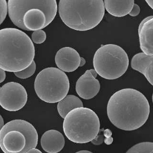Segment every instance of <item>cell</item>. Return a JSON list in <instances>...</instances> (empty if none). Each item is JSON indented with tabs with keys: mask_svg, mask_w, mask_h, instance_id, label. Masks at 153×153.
<instances>
[{
	"mask_svg": "<svg viewBox=\"0 0 153 153\" xmlns=\"http://www.w3.org/2000/svg\"><path fill=\"white\" fill-rule=\"evenodd\" d=\"M150 105L139 91L125 88L110 98L107 112L112 124L125 131H133L144 125L150 115Z\"/></svg>",
	"mask_w": 153,
	"mask_h": 153,
	"instance_id": "6da1fadb",
	"label": "cell"
},
{
	"mask_svg": "<svg viewBox=\"0 0 153 153\" xmlns=\"http://www.w3.org/2000/svg\"><path fill=\"white\" fill-rule=\"evenodd\" d=\"M35 56L34 44L25 33L16 28L0 30V68L20 71L32 64Z\"/></svg>",
	"mask_w": 153,
	"mask_h": 153,
	"instance_id": "7a4b0ae2",
	"label": "cell"
},
{
	"mask_svg": "<svg viewBox=\"0 0 153 153\" xmlns=\"http://www.w3.org/2000/svg\"><path fill=\"white\" fill-rule=\"evenodd\" d=\"M58 10L63 22L69 28L87 31L96 27L103 20V0H60Z\"/></svg>",
	"mask_w": 153,
	"mask_h": 153,
	"instance_id": "3957f363",
	"label": "cell"
},
{
	"mask_svg": "<svg viewBox=\"0 0 153 153\" xmlns=\"http://www.w3.org/2000/svg\"><path fill=\"white\" fill-rule=\"evenodd\" d=\"M63 131L67 138L76 143H87L94 139L100 131L97 114L88 108L77 107L64 118Z\"/></svg>",
	"mask_w": 153,
	"mask_h": 153,
	"instance_id": "277c9868",
	"label": "cell"
},
{
	"mask_svg": "<svg viewBox=\"0 0 153 153\" xmlns=\"http://www.w3.org/2000/svg\"><path fill=\"white\" fill-rule=\"evenodd\" d=\"M93 65L98 75L107 80H114L125 74L129 59L125 51L120 46L106 44L96 51Z\"/></svg>",
	"mask_w": 153,
	"mask_h": 153,
	"instance_id": "5b68a950",
	"label": "cell"
},
{
	"mask_svg": "<svg viewBox=\"0 0 153 153\" xmlns=\"http://www.w3.org/2000/svg\"><path fill=\"white\" fill-rule=\"evenodd\" d=\"M34 87L37 97L42 101L55 103L67 96L70 90V80L63 71L49 67L37 74Z\"/></svg>",
	"mask_w": 153,
	"mask_h": 153,
	"instance_id": "8992f818",
	"label": "cell"
},
{
	"mask_svg": "<svg viewBox=\"0 0 153 153\" xmlns=\"http://www.w3.org/2000/svg\"><path fill=\"white\" fill-rule=\"evenodd\" d=\"M41 10L53 21L57 11L56 0H8L7 12L11 21L24 30L22 17L28 10Z\"/></svg>",
	"mask_w": 153,
	"mask_h": 153,
	"instance_id": "52a82bcc",
	"label": "cell"
},
{
	"mask_svg": "<svg viewBox=\"0 0 153 153\" xmlns=\"http://www.w3.org/2000/svg\"><path fill=\"white\" fill-rule=\"evenodd\" d=\"M28 100L25 88L20 83L9 82L0 87V105L9 111L22 108Z\"/></svg>",
	"mask_w": 153,
	"mask_h": 153,
	"instance_id": "ba28073f",
	"label": "cell"
},
{
	"mask_svg": "<svg viewBox=\"0 0 153 153\" xmlns=\"http://www.w3.org/2000/svg\"><path fill=\"white\" fill-rule=\"evenodd\" d=\"M10 130H17L22 132L26 138V145L20 153H27V150L36 147L38 144V134L34 126L27 121L16 119L7 122L0 130V146L4 135Z\"/></svg>",
	"mask_w": 153,
	"mask_h": 153,
	"instance_id": "9c48e42d",
	"label": "cell"
},
{
	"mask_svg": "<svg viewBox=\"0 0 153 153\" xmlns=\"http://www.w3.org/2000/svg\"><path fill=\"white\" fill-rule=\"evenodd\" d=\"M100 89L99 81L94 76L90 70L86 71L77 80L76 91L77 95L84 99H91L97 96Z\"/></svg>",
	"mask_w": 153,
	"mask_h": 153,
	"instance_id": "30bf717a",
	"label": "cell"
},
{
	"mask_svg": "<svg viewBox=\"0 0 153 153\" xmlns=\"http://www.w3.org/2000/svg\"><path fill=\"white\" fill-rule=\"evenodd\" d=\"M80 56L75 49L64 47L56 53L55 63L60 70L66 72H74L80 65Z\"/></svg>",
	"mask_w": 153,
	"mask_h": 153,
	"instance_id": "8fae6325",
	"label": "cell"
},
{
	"mask_svg": "<svg viewBox=\"0 0 153 153\" xmlns=\"http://www.w3.org/2000/svg\"><path fill=\"white\" fill-rule=\"evenodd\" d=\"M153 16H149L140 22L138 28L140 47L147 55H153Z\"/></svg>",
	"mask_w": 153,
	"mask_h": 153,
	"instance_id": "7c38bea8",
	"label": "cell"
},
{
	"mask_svg": "<svg viewBox=\"0 0 153 153\" xmlns=\"http://www.w3.org/2000/svg\"><path fill=\"white\" fill-rule=\"evenodd\" d=\"M25 145L26 138L24 135L17 130H10L3 137L0 147L4 153H20Z\"/></svg>",
	"mask_w": 153,
	"mask_h": 153,
	"instance_id": "4fadbf2b",
	"label": "cell"
},
{
	"mask_svg": "<svg viewBox=\"0 0 153 153\" xmlns=\"http://www.w3.org/2000/svg\"><path fill=\"white\" fill-rule=\"evenodd\" d=\"M65 145L63 134L56 130H50L44 132L41 138L42 149L48 153L60 152Z\"/></svg>",
	"mask_w": 153,
	"mask_h": 153,
	"instance_id": "5bb4252c",
	"label": "cell"
},
{
	"mask_svg": "<svg viewBox=\"0 0 153 153\" xmlns=\"http://www.w3.org/2000/svg\"><path fill=\"white\" fill-rule=\"evenodd\" d=\"M132 69L142 74L153 85V55H147L143 52L136 54L133 56L131 62Z\"/></svg>",
	"mask_w": 153,
	"mask_h": 153,
	"instance_id": "9a60e30c",
	"label": "cell"
},
{
	"mask_svg": "<svg viewBox=\"0 0 153 153\" xmlns=\"http://www.w3.org/2000/svg\"><path fill=\"white\" fill-rule=\"evenodd\" d=\"M134 4V0H105V9L108 13L117 17L128 14Z\"/></svg>",
	"mask_w": 153,
	"mask_h": 153,
	"instance_id": "2e32d148",
	"label": "cell"
},
{
	"mask_svg": "<svg viewBox=\"0 0 153 153\" xmlns=\"http://www.w3.org/2000/svg\"><path fill=\"white\" fill-rule=\"evenodd\" d=\"M83 107L82 101L75 95H70L65 96L58 102L57 111L60 117L64 118L66 115L72 110L77 107Z\"/></svg>",
	"mask_w": 153,
	"mask_h": 153,
	"instance_id": "e0dca14e",
	"label": "cell"
},
{
	"mask_svg": "<svg viewBox=\"0 0 153 153\" xmlns=\"http://www.w3.org/2000/svg\"><path fill=\"white\" fill-rule=\"evenodd\" d=\"M126 153H153V143L150 142L139 143L129 149Z\"/></svg>",
	"mask_w": 153,
	"mask_h": 153,
	"instance_id": "ac0fdd59",
	"label": "cell"
},
{
	"mask_svg": "<svg viewBox=\"0 0 153 153\" xmlns=\"http://www.w3.org/2000/svg\"><path fill=\"white\" fill-rule=\"evenodd\" d=\"M36 69V65L33 60L32 64L27 68L20 71L15 72L14 74L16 76L20 79H27L29 77L32 76L35 74Z\"/></svg>",
	"mask_w": 153,
	"mask_h": 153,
	"instance_id": "d6986e66",
	"label": "cell"
},
{
	"mask_svg": "<svg viewBox=\"0 0 153 153\" xmlns=\"http://www.w3.org/2000/svg\"><path fill=\"white\" fill-rule=\"evenodd\" d=\"M47 38V35L45 32L42 30H35L32 34V40L33 42L36 44H42L45 41Z\"/></svg>",
	"mask_w": 153,
	"mask_h": 153,
	"instance_id": "ffe728a7",
	"label": "cell"
},
{
	"mask_svg": "<svg viewBox=\"0 0 153 153\" xmlns=\"http://www.w3.org/2000/svg\"><path fill=\"white\" fill-rule=\"evenodd\" d=\"M7 0H0V25L7 17Z\"/></svg>",
	"mask_w": 153,
	"mask_h": 153,
	"instance_id": "44dd1931",
	"label": "cell"
},
{
	"mask_svg": "<svg viewBox=\"0 0 153 153\" xmlns=\"http://www.w3.org/2000/svg\"><path fill=\"white\" fill-rule=\"evenodd\" d=\"M104 139L105 136L103 134H97V137L94 139H92L91 142L94 145H100L104 142Z\"/></svg>",
	"mask_w": 153,
	"mask_h": 153,
	"instance_id": "7402d4cb",
	"label": "cell"
},
{
	"mask_svg": "<svg viewBox=\"0 0 153 153\" xmlns=\"http://www.w3.org/2000/svg\"><path fill=\"white\" fill-rule=\"evenodd\" d=\"M140 9L139 5L137 4H134L130 12L128 14H130V16L132 17H135L138 16L140 13Z\"/></svg>",
	"mask_w": 153,
	"mask_h": 153,
	"instance_id": "603a6c76",
	"label": "cell"
},
{
	"mask_svg": "<svg viewBox=\"0 0 153 153\" xmlns=\"http://www.w3.org/2000/svg\"><path fill=\"white\" fill-rule=\"evenodd\" d=\"M6 78V73L4 70L0 68V83L3 82Z\"/></svg>",
	"mask_w": 153,
	"mask_h": 153,
	"instance_id": "cb8c5ba5",
	"label": "cell"
},
{
	"mask_svg": "<svg viewBox=\"0 0 153 153\" xmlns=\"http://www.w3.org/2000/svg\"><path fill=\"white\" fill-rule=\"evenodd\" d=\"M112 131L110 129H106L103 131V135L106 138H110L112 137Z\"/></svg>",
	"mask_w": 153,
	"mask_h": 153,
	"instance_id": "d4e9b609",
	"label": "cell"
},
{
	"mask_svg": "<svg viewBox=\"0 0 153 153\" xmlns=\"http://www.w3.org/2000/svg\"><path fill=\"white\" fill-rule=\"evenodd\" d=\"M27 153H42V152L40 150H39V149H36V147H32L29 149L28 150H27Z\"/></svg>",
	"mask_w": 153,
	"mask_h": 153,
	"instance_id": "484cf974",
	"label": "cell"
},
{
	"mask_svg": "<svg viewBox=\"0 0 153 153\" xmlns=\"http://www.w3.org/2000/svg\"><path fill=\"white\" fill-rule=\"evenodd\" d=\"M104 142L107 145H111V144H112V143L113 142V138H112V137H111L108 138H105V139H104Z\"/></svg>",
	"mask_w": 153,
	"mask_h": 153,
	"instance_id": "4316f807",
	"label": "cell"
},
{
	"mask_svg": "<svg viewBox=\"0 0 153 153\" xmlns=\"http://www.w3.org/2000/svg\"><path fill=\"white\" fill-rule=\"evenodd\" d=\"M85 60L84 59L83 57H80V65L79 67H83L85 64Z\"/></svg>",
	"mask_w": 153,
	"mask_h": 153,
	"instance_id": "83f0119b",
	"label": "cell"
},
{
	"mask_svg": "<svg viewBox=\"0 0 153 153\" xmlns=\"http://www.w3.org/2000/svg\"><path fill=\"white\" fill-rule=\"evenodd\" d=\"M4 125V119L2 118V116L0 115V130L2 128V127H3V126Z\"/></svg>",
	"mask_w": 153,
	"mask_h": 153,
	"instance_id": "f1b7e54d",
	"label": "cell"
},
{
	"mask_svg": "<svg viewBox=\"0 0 153 153\" xmlns=\"http://www.w3.org/2000/svg\"><path fill=\"white\" fill-rule=\"evenodd\" d=\"M146 2L148 4V5L150 6V7L153 9V0H145Z\"/></svg>",
	"mask_w": 153,
	"mask_h": 153,
	"instance_id": "f546056e",
	"label": "cell"
},
{
	"mask_svg": "<svg viewBox=\"0 0 153 153\" xmlns=\"http://www.w3.org/2000/svg\"><path fill=\"white\" fill-rule=\"evenodd\" d=\"M90 71L91 73H92V75L96 78L97 76V72H96V71L95 70H90Z\"/></svg>",
	"mask_w": 153,
	"mask_h": 153,
	"instance_id": "4dcf8cb0",
	"label": "cell"
},
{
	"mask_svg": "<svg viewBox=\"0 0 153 153\" xmlns=\"http://www.w3.org/2000/svg\"><path fill=\"white\" fill-rule=\"evenodd\" d=\"M77 153H92L90 151H88V150H80V151H79V152H77Z\"/></svg>",
	"mask_w": 153,
	"mask_h": 153,
	"instance_id": "1f68e13d",
	"label": "cell"
}]
</instances>
